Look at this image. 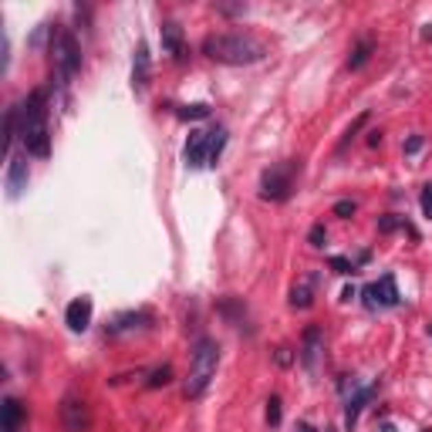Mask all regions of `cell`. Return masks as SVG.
Wrapping results in <instances>:
<instances>
[{
	"instance_id": "obj_25",
	"label": "cell",
	"mask_w": 432,
	"mask_h": 432,
	"mask_svg": "<svg viewBox=\"0 0 432 432\" xmlns=\"http://www.w3.org/2000/svg\"><path fill=\"white\" fill-rule=\"evenodd\" d=\"M328 264H331V267H334L338 274H354V271H358V267H354V264L348 260V257H331Z\"/></svg>"
},
{
	"instance_id": "obj_12",
	"label": "cell",
	"mask_w": 432,
	"mask_h": 432,
	"mask_svg": "<svg viewBox=\"0 0 432 432\" xmlns=\"http://www.w3.org/2000/svg\"><path fill=\"white\" fill-rule=\"evenodd\" d=\"M368 398H372V385H358L352 392V398L345 402V429L348 432L358 426V416H361V409L368 405Z\"/></svg>"
},
{
	"instance_id": "obj_7",
	"label": "cell",
	"mask_w": 432,
	"mask_h": 432,
	"mask_svg": "<svg viewBox=\"0 0 432 432\" xmlns=\"http://www.w3.org/2000/svg\"><path fill=\"white\" fill-rule=\"evenodd\" d=\"M61 422L68 432H88L91 426V412H88V402L78 395H65L61 402Z\"/></svg>"
},
{
	"instance_id": "obj_35",
	"label": "cell",
	"mask_w": 432,
	"mask_h": 432,
	"mask_svg": "<svg viewBox=\"0 0 432 432\" xmlns=\"http://www.w3.org/2000/svg\"><path fill=\"white\" fill-rule=\"evenodd\" d=\"M429 334H432V324H429Z\"/></svg>"
},
{
	"instance_id": "obj_24",
	"label": "cell",
	"mask_w": 432,
	"mask_h": 432,
	"mask_svg": "<svg viewBox=\"0 0 432 432\" xmlns=\"http://www.w3.org/2000/svg\"><path fill=\"white\" fill-rule=\"evenodd\" d=\"M267 426H280V398L271 395V402H267Z\"/></svg>"
},
{
	"instance_id": "obj_29",
	"label": "cell",
	"mask_w": 432,
	"mask_h": 432,
	"mask_svg": "<svg viewBox=\"0 0 432 432\" xmlns=\"http://www.w3.org/2000/svg\"><path fill=\"white\" fill-rule=\"evenodd\" d=\"M308 240H311V247H324V227H321V223L311 227V236H308Z\"/></svg>"
},
{
	"instance_id": "obj_9",
	"label": "cell",
	"mask_w": 432,
	"mask_h": 432,
	"mask_svg": "<svg viewBox=\"0 0 432 432\" xmlns=\"http://www.w3.org/2000/svg\"><path fill=\"white\" fill-rule=\"evenodd\" d=\"M27 179H31V172H27V159L14 156L10 159V166H7V193H10V199H17L24 190H27Z\"/></svg>"
},
{
	"instance_id": "obj_19",
	"label": "cell",
	"mask_w": 432,
	"mask_h": 432,
	"mask_svg": "<svg viewBox=\"0 0 432 432\" xmlns=\"http://www.w3.org/2000/svg\"><path fill=\"white\" fill-rule=\"evenodd\" d=\"M220 311L230 317V321H236V328H243V317H247V308L236 301V297H223L220 301Z\"/></svg>"
},
{
	"instance_id": "obj_5",
	"label": "cell",
	"mask_w": 432,
	"mask_h": 432,
	"mask_svg": "<svg viewBox=\"0 0 432 432\" xmlns=\"http://www.w3.org/2000/svg\"><path fill=\"white\" fill-rule=\"evenodd\" d=\"M301 172V162L287 159V162H277L271 166L264 176H260V196L264 199H287L294 190V176Z\"/></svg>"
},
{
	"instance_id": "obj_34",
	"label": "cell",
	"mask_w": 432,
	"mask_h": 432,
	"mask_svg": "<svg viewBox=\"0 0 432 432\" xmlns=\"http://www.w3.org/2000/svg\"><path fill=\"white\" fill-rule=\"evenodd\" d=\"M382 432H395V429H392V426H389V422H385V426H382Z\"/></svg>"
},
{
	"instance_id": "obj_3",
	"label": "cell",
	"mask_w": 432,
	"mask_h": 432,
	"mask_svg": "<svg viewBox=\"0 0 432 432\" xmlns=\"http://www.w3.org/2000/svg\"><path fill=\"white\" fill-rule=\"evenodd\" d=\"M220 368V345L213 338H199L193 354H190V375H186V398H199L209 389V382L216 378Z\"/></svg>"
},
{
	"instance_id": "obj_10",
	"label": "cell",
	"mask_w": 432,
	"mask_h": 432,
	"mask_svg": "<svg viewBox=\"0 0 432 432\" xmlns=\"http://www.w3.org/2000/svg\"><path fill=\"white\" fill-rule=\"evenodd\" d=\"M186 162L199 169V166H209V132H190V142H186Z\"/></svg>"
},
{
	"instance_id": "obj_36",
	"label": "cell",
	"mask_w": 432,
	"mask_h": 432,
	"mask_svg": "<svg viewBox=\"0 0 432 432\" xmlns=\"http://www.w3.org/2000/svg\"><path fill=\"white\" fill-rule=\"evenodd\" d=\"M422 432H432V429H422Z\"/></svg>"
},
{
	"instance_id": "obj_30",
	"label": "cell",
	"mask_w": 432,
	"mask_h": 432,
	"mask_svg": "<svg viewBox=\"0 0 432 432\" xmlns=\"http://www.w3.org/2000/svg\"><path fill=\"white\" fill-rule=\"evenodd\" d=\"M216 10H220V14H243L247 7H243V3H216Z\"/></svg>"
},
{
	"instance_id": "obj_4",
	"label": "cell",
	"mask_w": 432,
	"mask_h": 432,
	"mask_svg": "<svg viewBox=\"0 0 432 432\" xmlns=\"http://www.w3.org/2000/svg\"><path fill=\"white\" fill-rule=\"evenodd\" d=\"M51 61H54V75H58L61 84L78 75L81 47L71 31H65V27H54V31H51Z\"/></svg>"
},
{
	"instance_id": "obj_33",
	"label": "cell",
	"mask_w": 432,
	"mask_h": 432,
	"mask_svg": "<svg viewBox=\"0 0 432 432\" xmlns=\"http://www.w3.org/2000/svg\"><path fill=\"white\" fill-rule=\"evenodd\" d=\"M294 432H317V429L311 426V422H297V426H294Z\"/></svg>"
},
{
	"instance_id": "obj_26",
	"label": "cell",
	"mask_w": 432,
	"mask_h": 432,
	"mask_svg": "<svg viewBox=\"0 0 432 432\" xmlns=\"http://www.w3.org/2000/svg\"><path fill=\"white\" fill-rule=\"evenodd\" d=\"M354 209H358V203H354V199H341V203H334V216H341V220H348Z\"/></svg>"
},
{
	"instance_id": "obj_6",
	"label": "cell",
	"mask_w": 432,
	"mask_h": 432,
	"mask_svg": "<svg viewBox=\"0 0 432 432\" xmlns=\"http://www.w3.org/2000/svg\"><path fill=\"white\" fill-rule=\"evenodd\" d=\"M361 294H365V304H368L372 311H385V308H395V304H398V287H395L392 274L378 277V280L368 284Z\"/></svg>"
},
{
	"instance_id": "obj_21",
	"label": "cell",
	"mask_w": 432,
	"mask_h": 432,
	"mask_svg": "<svg viewBox=\"0 0 432 432\" xmlns=\"http://www.w3.org/2000/svg\"><path fill=\"white\" fill-rule=\"evenodd\" d=\"M169 382H172V368H169V365H162V368H156V372L149 375L146 389H162V385H169Z\"/></svg>"
},
{
	"instance_id": "obj_11",
	"label": "cell",
	"mask_w": 432,
	"mask_h": 432,
	"mask_svg": "<svg viewBox=\"0 0 432 432\" xmlns=\"http://www.w3.org/2000/svg\"><path fill=\"white\" fill-rule=\"evenodd\" d=\"M149 71H152L149 47L139 44V47H135V58H132V88H135V91H146V84H149Z\"/></svg>"
},
{
	"instance_id": "obj_17",
	"label": "cell",
	"mask_w": 432,
	"mask_h": 432,
	"mask_svg": "<svg viewBox=\"0 0 432 432\" xmlns=\"http://www.w3.org/2000/svg\"><path fill=\"white\" fill-rule=\"evenodd\" d=\"M372 51H375V41H372V38H361L358 44H354L352 58H348V68H352V71L365 68V65H368V58H372Z\"/></svg>"
},
{
	"instance_id": "obj_13",
	"label": "cell",
	"mask_w": 432,
	"mask_h": 432,
	"mask_svg": "<svg viewBox=\"0 0 432 432\" xmlns=\"http://www.w3.org/2000/svg\"><path fill=\"white\" fill-rule=\"evenodd\" d=\"M24 426V405L17 398H3L0 405V432H21Z\"/></svg>"
},
{
	"instance_id": "obj_15",
	"label": "cell",
	"mask_w": 432,
	"mask_h": 432,
	"mask_svg": "<svg viewBox=\"0 0 432 432\" xmlns=\"http://www.w3.org/2000/svg\"><path fill=\"white\" fill-rule=\"evenodd\" d=\"M146 324H152L149 311H128V315H118L109 324V334H125V331H135V328H146Z\"/></svg>"
},
{
	"instance_id": "obj_8",
	"label": "cell",
	"mask_w": 432,
	"mask_h": 432,
	"mask_svg": "<svg viewBox=\"0 0 432 432\" xmlns=\"http://www.w3.org/2000/svg\"><path fill=\"white\" fill-rule=\"evenodd\" d=\"M91 297H75L71 304H68V311H65V321H68V328L81 334V331H88V324H91Z\"/></svg>"
},
{
	"instance_id": "obj_14",
	"label": "cell",
	"mask_w": 432,
	"mask_h": 432,
	"mask_svg": "<svg viewBox=\"0 0 432 432\" xmlns=\"http://www.w3.org/2000/svg\"><path fill=\"white\" fill-rule=\"evenodd\" d=\"M317 354H321V328H308L304 331V341H301V365L308 372L317 368Z\"/></svg>"
},
{
	"instance_id": "obj_1",
	"label": "cell",
	"mask_w": 432,
	"mask_h": 432,
	"mask_svg": "<svg viewBox=\"0 0 432 432\" xmlns=\"http://www.w3.org/2000/svg\"><path fill=\"white\" fill-rule=\"evenodd\" d=\"M203 54L216 65H257L267 58V44L253 34H209Z\"/></svg>"
},
{
	"instance_id": "obj_31",
	"label": "cell",
	"mask_w": 432,
	"mask_h": 432,
	"mask_svg": "<svg viewBox=\"0 0 432 432\" xmlns=\"http://www.w3.org/2000/svg\"><path fill=\"white\" fill-rule=\"evenodd\" d=\"M419 149H422V135H412V139L405 142V152H409V156H416Z\"/></svg>"
},
{
	"instance_id": "obj_27",
	"label": "cell",
	"mask_w": 432,
	"mask_h": 432,
	"mask_svg": "<svg viewBox=\"0 0 432 432\" xmlns=\"http://www.w3.org/2000/svg\"><path fill=\"white\" fill-rule=\"evenodd\" d=\"M365 122H368V115H358V118H354V122H352V128H348V132H345V139H341V149H345V146L352 142L354 135H358V128H361Z\"/></svg>"
},
{
	"instance_id": "obj_18",
	"label": "cell",
	"mask_w": 432,
	"mask_h": 432,
	"mask_svg": "<svg viewBox=\"0 0 432 432\" xmlns=\"http://www.w3.org/2000/svg\"><path fill=\"white\" fill-rule=\"evenodd\" d=\"M315 304V287H311V280H301V284H294V291H291V308H311Z\"/></svg>"
},
{
	"instance_id": "obj_2",
	"label": "cell",
	"mask_w": 432,
	"mask_h": 432,
	"mask_svg": "<svg viewBox=\"0 0 432 432\" xmlns=\"http://www.w3.org/2000/svg\"><path fill=\"white\" fill-rule=\"evenodd\" d=\"M17 132L27 146L31 156L44 159L51 152V128H47V105H44V91H31L21 105H17Z\"/></svg>"
},
{
	"instance_id": "obj_22",
	"label": "cell",
	"mask_w": 432,
	"mask_h": 432,
	"mask_svg": "<svg viewBox=\"0 0 432 432\" xmlns=\"http://www.w3.org/2000/svg\"><path fill=\"white\" fill-rule=\"evenodd\" d=\"M172 112L179 118H209V109H206V105H176Z\"/></svg>"
},
{
	"instance_id": "obj_16",
	"label": "cell",
	"mask_w": 432,
	"mask_h": 432,
	"mask_svg": "<svg viewBox=\"0 0 432 432\" xmlns=\"http://www.w3.org/2000/svg\"><path fill=\"white\" fill-rule=\"evenodd\" d=\"M162 47H166L176 61L183 58V27H179V24H172V21L162 24Z\"/></svg>"
},
{
	"instance_id": "obj_23",
	"label": "cell",
	"mask_w": 432,
	"mask_h": 432,
	"mask_svg": "<svg viewBox=\"0 0 432 432\" xmlns=\"http://www.w3.org/2000/svg\"><path fill=\"white\" fill-rule=\"evenodd\" d=\"M398 227H405V220H402V216H395V213H389V216H382V220H378V230H382V234H395ZM405 230H409V227H405Z\"/></svg>"
},
{
	"instance_id": "obj_28",
	"label": "cell",
	"mask_w": 432,
	"mask_h": 432,
	"mask_svg": "<svg viewBox=\"0 0 432 432\" xmlns=\"http://www.w3.org/2000/svg\"><path fill=\"white\" fill-rule=\"evenodd\" d=\"M419 203H422V213L432 220V183H426V186H422V196H419Z\"/></svg>"
},
{
	"instance_id": "obj_32",
	"label": "cell",
	"mask_w": 432,
	"mask_h": 432,
	"mask_svg": "<svg viewBox=\"0 0 432 432\" xmlns=\"http://www.w3.org/2000/svg\"><path fill=\"white\" fill-rule=\"evenodd\" d=\"M277 365H291V348H277Z\"/></svg>"
},
{
	"instance_id": "obj_20",
	"label": "cell",
	"mask_w": 432,
	"mask_h": 432,
	"mask_svg": "<svg viewBox=\"0 0 432 432\" xmlns=\"http://www.w3.org/2000/svg\"><path fill=\"white\" fill-rule=\"evenodd\" d=\"M223 146H227V128H213L209 132V166H216V159H220V152H223Z\"/></svg>"
}]
</instances>
